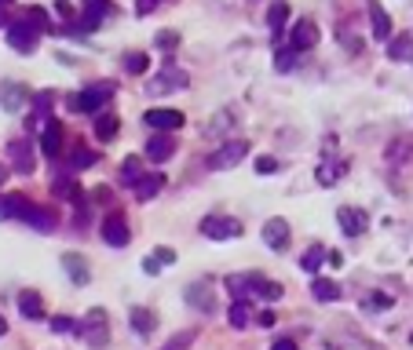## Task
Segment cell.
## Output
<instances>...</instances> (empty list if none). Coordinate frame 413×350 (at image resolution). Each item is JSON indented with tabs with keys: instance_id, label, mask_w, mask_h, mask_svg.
Instances as JSON below:
<instances>
[{
	"instance_id": "cell-34",
	"label": "cell",
	"mask_w": 413,
	"mask_h": 350,
	"mask_svg": "<svg viewBox=\"0 0 413 350\" xmlns=\"http://www.w3.org/2000/svg\"><path fill=\"white\" fill-rule=\"evenodd\" d=\"M297 55H300V51H293V48H282V51L274 55V70H278V73H289V70L297 66Z\"/></svg>"
},
{
	"instance_id": "cell-44",
	"label": "cell",
	"mask_w": 413,
	"mask_h": 350,
	"mask_svg": "<svg viewBox=\"0 0 413 350\" xmlns=\"http://www.w3.org/2000/svg\"><path fill=\"white\" fill-rule=\"evenodd\" d=\"M154 259L157 263H176V252L172 248H154Z\"/></svg>"
},
{
	"instance_id": "cell-37",
	"label": "cell",
	"mask_w": 413,
	"mask_h": 350,
	"mask_svg": "<svg viewBox=\"0 0 413 350\" xmlns=\"http://www.w3.org/2000/svg\"><path fill=\"white\" fill-rule=\"evenodd\" d=\"M340 172H344V165H322V168H319V182H322V186H333V182H340Z\"/></svg>"
},
{
	"instance_id": "cell-45",
	"label": "cell",
	"mask_w": 413,
	"mask_h": 350,
	"mask_svg": "<svg viewBox=\"0 0 413 350\" xmlns=\"http://www.w3.org/2000/svg\"><path fill=\"white\" fill-rule=\"evenodd\" d=\"M143 270H146V274L154 277V274H161V263H157L154 256H146V259H143Z\"/></svg>"
},
{
	"instance_id": "cell-8",
	"label": "cell",
	"mask_w": 413,
	"mask_h": 350,
	"mask_svg": "<svg viewBox=\"0 0 413 350\" xmlns=\"http://www.w3.org/2000/svg\"><path fill=\"white\" fill-rule=\"evenodd\" d=\"M103 241L110 245V248H124L132 241V230H129V219H124L121 212H110L106 219H103Z\"/></svg>"
},
{
	"instance_id": "cell-15",
	"label": "cell",
	"mask_w": 413,
	"mask_h": 350,
	"mask_svg": "<svg viewBox=\"0 0 413 350\" xmlns=\"http://www.w3.org/2000/svg\"><path fill=\"white\" fill-rule=\"evenodd\" d=\"M186 303L190 307H194V310H205V314H212V296H209V281H194V284H190V289H186Z\"/></svg>"
},
{
	"instance_id": "cell-13",
	"label": "cell",
	"mask_w": 413,
	"mask_h": 350,
	"mask_svg": "<svg viewBox=\"0 0 413 350\" xmlns=\"http://www.w3.org/2000/svg\"><path fill=\"white\" fill-rule=\"evenodd\" d=\"M172 150H176L172 135H161V132H157V135H150V139H146V157H150V161H157V165L169 161Z\"/></svg>"
},
{
	"instance_id": "cell-20",
	"label": "cell",
	"mask_w": 413,
	"mask_h": 350,
	"mask_svg": "<svg viewBox=\"0 0 413 350\" xmlns=\"http://www.w3.org/2000/svg\"><path fill=\"white\" fill-rule=\"evenodd\" d=\"M161 186H165V175L150 172V175H143V179L136 182V197H139V201H150V197L161 194Z\"/></svg>"
},
{
	"instance_id": "cell-41",
	"label": "cell",
	"mask_w": 413,
	"mask_h": 350,
	"mask_svg": "<svg viewBox=\"0 0 413 350\" xmlns=\"http://www.w3.org/2000/svg\"><path fill=\"white\" fill-rule=\"evenodd\" d=\"M190 343H194V332H183V336H176V339H169L161 350H186Z\"/></svg>"
},
{
	"instance_id": "cell-32",
	"label": "cell",
	"mask_w": 413,
	"mask_h": 350,
	"mask_svg": "<svg viewBox=\"0 0 413 350\" xmlns=\"http://www.w3.org/2000/svg\"><path fill=\"white\" fill-rule=\"evenodd\" d=\"M227 321H231V329H249V303H231Z\"/></svg>"
},
{
	"instance_id": "cell-2",
	"label": "cell",
	"mask_w": 413,
	"mask_h": 350,
	"mask_svg": "<svg viewBox=\"0 0 413 350\" xmlns=\"http://www.w3.org/2000/svg\"><path fill=\"white\" fill-rule=\"evenodd\" d=\"M198 230L209 241H234V237H242V222L234 215H205L198 222Z\"/></svg>"
},
{
	"instance_id": "cell-21",
	"label": "cell",
	"mask_w": 413,
	"mask_h": 350,
	"mask_svg": "<svg viewBox=\"0 0 413 350\" xmlns=\"http://www.w3.org/2000/svg\"><path fill=\"white\" fill-rule=\"evenodd\" d=\"M26 99H29V91H26L22 84H8V88H4V95H0V103H4V110H8V113H19V110L26 106Z\"/></svg>"
},
{
	"instance_id": "cell-28",
	"label": "cell",
	"mask_w": 413,
	"mask_h": 350,
	"mask_svg": "<svg viewBox=\"0 0 413 350\" xmlns=\"http://www.w3.org/2000/svg\"><path fill=\"white\" fill-rule=\"evenodd\" d=\"M285 19H289V4H285V0H274L271 11H267V26H271V34H282V29H285Z\"/></svg>"
},
{
	"instance_id": "cell-12",
	"label": "cell",
	"mask_w": 413,
	"mask_h": 350,
	"mask_svg": "<svg viewBox=\"0 0 413 350\" xmlns=\"http://www.w3.org/2000/svg\"><path fill=\"white\" fill-rule=\"evenodd\" d=\"M337 222H340V230H344L347 237H359V234H366V227H369V215H366L362 208H340V212H337Z\"/></svg>"
},
{
	"instance_id": "cell-47",
	"label": "cell",
	"mask_w": 413,
	"mask_h": 350,
	"mask_svg": "<svg viewBox=\"0 0 413 350\" xmlns=\"http://www.w3.org/2000/svg\"><path fill=\"white\" fill-rule=\"evenodd\" d=\"M154 8H157V0H139V8H136V11H139V15H150Z\"/></svg>"
},
{
	"instance_id": "cell-35",
	"label": "cell",
	"mask_w": 413,
	"mask_h": 350,
	"mask_svg": "<svg viewBox=\"0 0 413 350\" xmlns=\"http://www.w3.org/2000/svg\"><path fill=\"white\" fill-rule=\"evenodd\" d=\"M146 51H129V55H124V70H129V73H146Z\"/></svg>"
},
{
	"instance_id": "cell-52",
	"label": "cell",
	"mask_w": 413,
	"mask_h": 350,
	"mask_svg": "<svg viewBox=\"0 0 413 350\" xmlns=\"http://www.w3.org/2000/svg\"><path fill=\"white\" fill-rule=\"evenodd\" d=\"M0 26H4V11H0Z\"/></svg>"
},
{
	"instance_id": "cell-3",
	"label": "cell",
	"mask_w": 413,
	"mask_h": 350,
	"mask_svg": "<svg viewBox=\"0 0 413 350\" xmlns=\"http://www.w3.org/2000/svg\"><path fill=\"white\" fill-rule=\"evenodd\" d=\"M81 332V339L91 346V350H103L106 343H110V325H106V310H88V317H84V329H77Z\"/></svg>"
},
{
	"instance_id": "cell-30",
	"label": "cell",
	"mask_w": 413,
	"mask_h": 350,
	"mask_svg": "<svg viewBox=\"0 0 413 350\" xmlns=\"http://www.w3.org/2000/svg\"><path fill=\"white\" fill-rule=\"evenodd\" d=\"M95 135H99L103 143H110L117 135V117L114 113H99V117H95Z\"/></svg>"
},
{
	"instance_id": "cell-39",
	"label": "cell",
	"mask_w": 413,
	"mask_h": 350,
	"mask_svg": "<svg viewBox=\"0 0 413 350\" xmlns=\"http://www.w3.org/2000/svg\"><path fill=\"white\" fill-rule=\"evenodd\" d=\"M51 332H62V336L77 332V321H74V317H66V314H59V317H51Z\"/></svg>"
},
{
	"instance_id": "cell-42",
	"label": "cell",
	"mask_w": 413,
	"mask_h": 350,
	"mask_svg": "<svg viewBox=\"0 0 413 350\" xmlns=\"http://www.w3.org/2000/svg\"><path fill=\"white\" fill-rule=\"evenodd\" d=\"M257 172H260V175H271V172H278V161H274V157H260Z\"/></svg>"
},
{
	"instance_id": "cell-5",
	"label": "cell",
	"mask_w": 413,
	"mask_h": 350,
	"mask_svg": "<svg viewBox=\"0 0 413 350\" xmlns=\"http://www.w3.org/2000/svg\"><path fill=\"white\" fill-rule=\"evenodd\" d=\"M186 84H190V77H186L183 70H176L172 62H169L161 73L146 81V95H172V91H179V88H186Z\"/></svg>"
},
{
	"instance_id": "cell-14",
	"label": "cell",
	"mask_w": 413,
	"mask_h": 350,
	"mask_svg": "<svg viewBox=\"0 0 413 350\" xmlns=\"http://www.w3.org/2000/svg\"><path fill=\"white\" fill-rule=\"evenodd\" d=\"M62 267H66V274H70V281L74 284H88V259L81 256V252H66V256H62Z\"/></svg>"
},
{
	"instance_id": "cell-27",
	"label": "cell",
	"mask_w": 413,
	"mask_h": 350,
	"mask_svg": "<svg viewBox=\"0 0 413 350\" xmlns=\"http://www.w3.org/2000/svg\"><path fill=\"white\" fill-rule=\"evenodd\" d=\"M132 329L139 332V336H150L154 332V321H157V317H154V310H146V307H132Z\"/></svg>"
},
{
	"instance_id": "cell-17",
	"label": "cell",
	"mask_w": 413,
	"mask_h": 350,
	"mask_svg": "<svg viewBox=\"0 0 413 350\" xmlns=\"http://www.w3.org/2000/svg\"><path fill=\"white\" fill-rule=\"evenodd\" d=\"M41 150H44L48 157H59V150H62V124H59V120H48V124H44Z\"/></svg>"
},
{
	"instance_id": "cell-50",
	"label": "cell",
	"mask_w": 413,
	"mask_h": 350,
	"mask_svg": "<svg viewBox=\"0 0 413 350\" xmlns=\"http://www.w3.org/2000/svg\"><path fill=\"white\" fill-rule=\"evenodd\" d=\"M4 179H8V168H4V165H0V182H4Z\"/></svg>"
},
{
	"instance_id": "cell-48",
	"label": "cell",
	"mask_w": 413,
	"mask_h": 350,
	"mask_svg": "<svg viewBox=\"0 0 413 350\" xmlns=\"http://www.w3.org/2000/svg\"><path fill=\"white\" fill-rule=\"evenodd\" d=\"M271 350H300V346H297V343H293V339H278V343H274V346H271Z\"/></svg>"
},
{
	"instance_id": "cell-6",
	"label": "cell",
	"mask_w": 413,
	"mask_h": 350,
	"mask_svg": "<svg viewBox=\"0 0 413 350\" xmlns=\"http://www.w3.org/2000/svg\"><path fill=\"white\" fill-rule=\"evenodd\" d=\"M245 153H249V146L242 143V139H231V143H224V146H219L216 153H209V168H234V165H242L245 161Z\"/></svg>"
},
{
	"instance_id": "cell-22",
	"label": "cell",
	"mask_w": 413,
	"mask_h": 350,
	"mask_svg": "<svg viewBox=\"0 0 413 350\" xmlns=\"http://www.w3.org/2000/svg\"><path fill=\"white\" fill-rule=\"evenodd\" d=\"M19 314L29 317V321H37V317H44V303L37 292H19Z\"/></svg>"
},
{
	"instance_id": "cell-49",
	"label": "cell",
	"mask_w": 413,
	"mask_h": 350,
	"mask_svg": "<svg viewBox=\"0 0 413 350\" xmlns=\"http://www.w3.org/2000/svg\"><path fill=\"white\" fill-rule=\"evenodd\" d=\"M8 332V321H4V314H0V336H4Z\"/></svg>"
},
{
	"instance_id": "cell-18",
	"label": "cell",
	"mask_w": 413,
	"mask_h": 350,
	"mask_svg": "<svg viewBox=\"0 0 413 350\" xmlns=\"http://www.w3.org/2000/svg\"><path fill=\"white\" fill-rule=\"evenodd\" d=\"M369 19H373V37L377 41H392V15L380 4H369Z\"/></svg>"
},
{
	"instance_id": "cell-51",
	"label": "cell",
	"mask_w": 413,
	"mask_h": 350,
	"mask_svg": "<svg viewBox=\"0 0 413 350\" xmlns=\"http://www.w3.org/2000/svg\"><path fill=\"white\" fill-rule=\"evenodd\" d=\"M8 4H11V0H0V11H8Z\"/></svg>"
},
{
	"instance_id": "cell-4",
	"label": "cell",
	"mask_w": 413,
	"mask_h": 350,
	"mask_svg": "<svg viewBox=\"0 0 413 350\" xmlns=\"http://www.w3.org/2000/svg\"><path fill=\"white\" fill-rule=\"evenodd\" d=\"M8 44H11L15 51H22V55L37 51V44H41V29H37V26H29L26 19H15V22L8 26Z\"/></svg>"
},
{
	"instance_id": "cell-9",
	"label": "cell",
	"mask_w": 413,
	"mask_h": 350,
	"mask_svg": "<svg viewBox=\"0 0 413 350\" xmlns=\"http://www.w3.org/2000/svg\"><path fill=\"white\" fill-rule=\"evenodd\" d=\"M146 128H154V132H161V135H169V132H176V128H183V113L179 110H146Z\"/></svg>"
},
{
	"instance_id": "cell-25",
	"label": "cell",
	"mask_w": 413,
	"mask_h": 350,
	"mask_svg": "<svg viewBox=\"0 0 413 350\" xmlns=\"http://www.w3.org/2000/svg\"><path fill=\"white\" fill-rule=\"evenodd\" d=\"M227 292L234 296V303H249V299H252V284H249V274H238V277L231 274V277H227Z\"/></svg>"
},
{
	"instance_id": "cell-23",
	"label": "cell",
	"mask_w": 413,
	"mask_h": 350,
	"mask_svg": "<svg viewBox=\"0 0 413 350\" xmlns=\"http://www.w3.org/2000/svg\"><path fill=\"white\" fill-rule=\"evenodd\" d=\"M322 259H329V248H326V245H311V248L304 252L300 267H304L307 274H319V270H322Z\"/></svg>"
},
{
	"instance_id": "cell-33",
	"label": "cell",
	"mask_w": 413,
	"mask_h": 350,
	"mask_svg": "<svg viewBox=\"0 0 413 350\" xmlns=\"http://www.w3.org/2000/svg\"><path fill=\"white\" fill-rule=\"evenodd\" d=\"M95 161H99V157H95L91 150H84V146H74V150H70V165H74V168H91Z\"/></svg>"
},
{
	"instance_id": "cell-1",
	"label": "cell",
	"mask_w": 413,
	"mask_h": 350,
	"mask_svg": "<svg viewBox=\"0 0 413 350\" xmlns=\"http://www.w3.org/2000/svg\"><path fill=\"white\" fill-rule=\"evenodd\" d=\"M110 95H114V81H99V84H88L77 91V99H74V110L81 113H99L106 103H110Z\"/></svg>"
},
{
	"instance_id": "cell-7",
	"label": "cell",
	"mask_w": 413,
	"mask_h": 350,
	"mask_svg": "<svg viewBox=\"0 0 413 350\" xmlns=\"http://www.w3.org/2000/svg\"><path fill=\"white\" fill-rule=\"evenodd\" d=\"M8 161H11V168H15L19 175H34V168H37L34 143H29V139H15V143H8Z\"/></svg>"
},
{
	"instance_id": "cell-46",
	"label": "cell",
	"mask_w": 413,
	"mask_h": 350,
	"mask_svg": "<svg viewBox=\"0 0 413 350\" xmlns=\"http://www.w3.org/2000/svg\"><path fill=\"white\" fill-rule=\"evenodd\" d=\"M257 325L271 329V325H274V314H271V310H260V317H257Z\"/></svg>"
},
{
	"instance_id": "cell-24",
	"label": "cell",
	"mask_w": 413,
	"mask_h": 350,
	"mask_svg": "<svg viewBox=\"0 0 413 350\" xmlns=\"http://www.w3.org/2000/svg\"><path fill=\"white\" fill-rule=\"evenodd\" d=\"M311 296L319 303H333V299H340V289H337V281H329V277H314Z\"/></svg>"
},
{
	"instance_id": "cell-26",
	"label": "cell",
	"mask_w": 413,
	"mask_h": 350,
	"mask_svg": "<svg viewBox=\"0 0 413 350\" xmlns=\"http://www.w3.org/2000/svg\"><path fill=\"white\" fill-rule=\"evenodd\" d=\"M231 124H238V113H234V110H219V113L212 117V124L205 128V135H209V139H216V135H224V132L231 128Z\"/></svg>"
},
{
	"instance_id": "cell-31",
	"label": "cell",
	"mask_w": 413,
	"mask_h": 350,
	"mask_svg": "<svg viewBox=\"0 0 413 350\" xmlns=\"http://www.w3.org/2000/svg\"><path fill=\"white\" fill-rule=\"evenodd\" d=\"M388 55H392V58H409V55H413V37H409V34L395 37V41L388 44Z\"/></svg>"
},
{
	"instance_id": "cell-38",
	"label": "cell",
	"mask_w": 413,
	"mask_h": 350,
	"mask_svg": "<svg viewBox=\"0 0 413 350\" xmlns=\"http://www.w3.org/2000/svg\"><path fill=\"white\" fill-rule=\"evenodd\" d=\"M34 110H37V117H41V120H51V117H48V110H51V91L34 95Z\"/></svg>"
},
{
	"instance_id": "cell-19",
	"label": "cell",
	"mask_w": 413,
	"mask_h": 350,
	"mask_svg": "<svg viewBox=\"0 0 413 350\" xmlns=\"http://www.w3.org/2000/svg\"><path fill=\"white\" fill-rule=\"evenodd\" d=\"M51 194H55V197H66V201H77V205L84 201L81 190H77V182H74V175H55V179H51Z\"/></svg>"
},
{
	"instance_id": "cell-36",
	"label": "cell",
	"mask_w": 413,
	"mask_h": 350,
	"mask_svg": "<svg viewBox=\"0 0 413 350\" xmlns=\"http://www.w3.org/2000/svg\"><path fill=\"white\" fill-rule=\"evenodd\" d=\"M22 19H26L29 26H37L41 34H48V29H51V22H48V15H44L41 8H29V11H22Z\"/></svg>"
},
{
	"instance_id": "cell-43",
	"label": "cell",
	"mask_w": 413,
	"mask_h": 350,
	"mask_svg": "<svg viewBox=\"0 0 413 350\" xmlns=\"http://www.w3.org/2000/svg\"><path fill=\"white\" fill-rule=\"evenodd\" d=\"M55 11H59V19H74V4H70V0H55Z\"/></svg>"
},
{
	"instance_id": "cell-29",
	"label": "cell",
	"mask_w": 413,
	"mask_h": 350,
	"mask_svg": "<svg viewBox=\"0 0 413 350\" xmlns=\"http://www.w3.org/2000/svg\"><path fill=\"white\" fill-rule=\"evenodd\" d=\"M143 175H146V172H143V161H139V157H129V161L121 165V182H124V186H136Z\"/></svg>"
},
{
	"instance_id": "cell-10",
	"label": "cell",
	"mask_w": 413,
	"mask_h": 350,
	"mask_svg": "<svg viewBox=\"0 0 413 350\" xmlns=\"http://www.w3.org/2000/svg\"><path fill=\"white\" fill-rule=\"evenodd\" d=\"M260 234H264V245H267V248L282 252L285 245H289V234H293V230H289V222H285L282 215H274V219L264 222V230H260Z\"/></svg>"
},
{
	"instance_id": "cell-40",
	"label": "cell",
	"mask_w": 413,
	"mask_h": 350,
	"mask_svg": "<svg viewBox=\"0 0 413 350\" xmlns=\"http://www.w3.org/2000/svg\"><path fill=\"white\" fill-rule=\"evenodd\" d=\"M157 48H161V51L179 48V34H172V29H161V34H157Z\"/></svg>"
},
{
	"instance_id": "cell-16",
	"label": "cell",
	"mask_w": 413,
	"mask_h": 350,
	"mask_svg": "<svg viewBox=\"0 0 413 350\" xmlns=\"http://www.w3.org/2000/svg\"><path fill=\"white\" fill-rule=\"evenodd\" d=\"M26 222H29V227H34V230H41V234H51V230L59 227L55 212H51V208H41V205H34V212L26 215Z\"/></svg>"
},
{
	"instance_id": "cell-11",
	"label": "cell",
	"mask_w": 413,
	"mask_h": 350,
	"mask_svg": "<svg viewBox=\"0 0 413 350\" xmlns=\"http://www.w3.org/2000/svg\"><path fill=\"white\" fill-rule=\"evenodd\" d=\"M314 44H319V26H314L311 19H300V22L293 26L289 48H293V51H311Z\"/></svg>"
}]
</instances>
